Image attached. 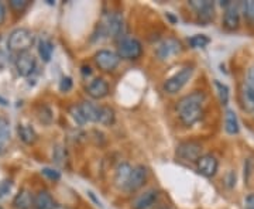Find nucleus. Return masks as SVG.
Returning <instances> with one entry per match:
<instances>
[{
	"label": "nucleus",
	"instance_id": "nucleus-14",
	"mask_svg": "<svg viewBox=\"0 0 254 209\" xmlns=\"http://www.w3.org/2000/svg\"><path fill=\"white\" fill-rule=\"evenodd\" d=\"M105 28H106V33L108 36L112 38H119L122 37L123 33V18L119 16L118 13H112L106 23H105Z\"/></svg>",
	"mask_w": 254,
	"mask_h": 209
},
{
	"label": "nucleus",
	"instance_id": "nucleus-22",
	"mask_svg": "<svg viewBox=\"0 0 254 209\" xmlns=\"http://www.w3.org/2000/svg\"><path fill=\"white\" fill-rule=\"evenodd\" d=\"M17 132L18 137H20V140L23 143H26V144H34L36 143L37 133L31 126H28V125H18Z\"/></svg>",
	"mask_w": 254,
	"mask_h": 209
},
{
	"label": "nucleus",
	"instance_id": "nucleus-13",
	"mask_svg": "<svg viewBox=\"0 0 254 209\" xmlns=\"http://www.w3.org/2000/svg\"><path fill=\"white\" fill-rule=\"evenodd\" d=\"M88 93L93 99H103L109 95V83L103 78H95L88 85Z\"/></svg>",
	"mask_w": 254,
	"mask_h": 209
},
{
	"label": "nucleus",
	"instance_id": "nucleus-29",
	"mask_svg": "<svg viewBox=\"0 0 254 209\" xmlns=\"http://www.w3.org/2000/svg\"><path fill=\"white\" fill-rule=\"evenodd\" d=\"M53 158L57 164H61L65 165V161L68 160V154H66V150L64 148L63 145H57L54 148V153H53Z\"/></svg>",
	"mask_w": 254,
	"mask_h": 209
},
{
	"label": "nucleus",
	"instance_id": "nucleus-32",
	"mask_svg": "<svg viewBox=\"0 0 254 209\" xmlns=\"http://www.w3.org/2000/svg\"><path fill=\"white\" fill-rule=\"evenodd\" d=\"M11 188H13V182L10 181V180H3V181H0V200L4 198V197L11 191Z\"/></svg>",
	"mask_w": 254,
	"mask_h": 209
},
{
	"label": "nucleus",
	"instance_id": "nucleus-8",
	"mask_svg": "<svg viewBox=\"0 0 254 209\" xmlns=\"http://www.w3.org/2000/svg\"><path fill=\"white\" fill-rule=\"evenodd\" d=\"M196 168H198V173L202 174L206 178L215 177L219 168L218 158L212 154L200 155L199 160L196 161Z\"/></svg>",
	"mask_w": 254,
	"mask_h": 209
},
{
	"label": "nucleus",
	"instance_id": "nucleus-16",
	"mask_svg": "<svg viewBox=\"0 0 254 209\" xmlns=\"http://www.w3.org/2000/svg\"><path fill=\"white\" fill-rule=\"evenodd\" d=\"M240 105L247 113H254V88L245 83L240 89Z\"/></svg>",
	"mask_w": 254,
	"mask_h": 209
},
{
	"label": "nucleus",
	"instance_id": "nucleus-34",
	"mask_svg": "<svg viewBox=\"0 0 254 209\" xmlns=\"http://www.w3.org/2000/svg\"><path fill=\"white\" fill-rule=\"evenodd\" d=\"M41 173H43V175H46L48 180H53V181H58L61 178L60 171H57L54 168H43Z\"/></svg>",
	"mask_w": 254,
	"mask_h": 209
},
{
	"label": "nucleus",
	"instance_id": "nucleus-37",
	"mask_svg": "<svg viewBox=\"0 0 254 209\" xmlns=\"http://www.w3.org/2000/svg\"><path fill=\"white\" fill-rule=\"evenodd\" d=\"M245 209H254V194H249L245 198Z\"/></svg>",
	"mask_w": 254,
	"mask_h": 209
},
{
	"label": "nucleus",
	"instance_id": "nucleus-17",
	"mask_svg": "<svg viewBox=\"0 0 254 209\" xmlns=\"http://www.w3.org/2000/svg\"><path fill=\"white\" fill-rule=\"evenodd\" d=\"M131 171H133V167L128 163L119 164L118 168H116V173H115V184H116L118 188H125L126 190Z\"/></svg>",
	"mask_w": 254,
	"mask_h": 209
},
{
	"label": "nucleus",
	"instance_id": "nucleus-5",
	"mask_svg": "<svg viewBox=\"0 0 254 209\" xmlns=\"http://www.w3.org/2000/svg\"><path fill=\"white\" fill-rule=\"evenodd\" d=\"M181 51L182 44L178 40H175V38H167V40L161 41L158 46L155 47V57L160 61H167V60H171L177 54H180Z\"/></svg>",
	"mask_w": 254,
	"mask_h": 209
},
{
	"label": "nucleus",
	"instance_id": "nucleus-2",
	"mask_svg": "<svg viewBox=\"0 0 254 209\" xmlns=\"http://www.w3.org/2000/svg\"><path fill=\"white\" fill-rule=\"evenodd\" d=\"M34 41H36V36L33 31H30L28 28H16L14 31L10 33L7 47L10 51L21 54V53H27L33 47Z\"/></svg>",
	"mask_w": 254,
	"mask_h": 209
},
{
	"label": "nucleus",
	"instance_id": "nucleus-28",
	"mask_svg": "<svg viewBox=\"0 0 254 209\" xmlns=\"http://www.w3.org/2000/svg\"><path fill=\"white\" fill-rule=\"evenodd\" d=\"M215 86H216V91H218L220 103L222 105H227V102H229V88H227V85L219 81H215Z\"/></svg>",
	"mask_w": 254,
	"mask_h": 209
},
{
	"label": "nucleus",
	"instance_id": "nucleus-15",
	"mask_svg": "<svg viewBox=\"0 0 254 209\" xmlns=\"http://www.w3.org/2000/svg\"><path fill=\"white\" fill-rule=\"evenodd\" d=\"M160 192L157 190H148L144 194H141L140 197H137L134 204H133V209H150L154 207V204L158 200Z\"/></svg>",
	"mask_w": 254,
	"mask_h": 209
},
{
	"label": "nucleus",
	"instance_id": "nucleus-26",
	"mask_svg": "<svg viewBox=\"0 0 254 209\" xmlns=\"http://www.w3.org/2000/svg\"><path fill=\"white\" fill-rule=\"evenodd\" d=\"M240 9L245 14V18L250 23V24H254V0H250V1H243L240 4Z\"/></svg>",
	"mask_w": 254,
	"mask_h": 209
},
{
	"label": "nucleus",
	"instance_id": "nucleus-25",
	"mask_svg": "<svg viewBox=\"0 0 254 209\" xmlns=\"http://www.w3.org/2000/svg\"><path fill=\"white\" fill-rule=\"evenodd\" d=\"M10 136V122L6 118H1L0 116V145H4L9 143Z\"/></svg>",
	"mask_w": 254,
	"mask_h": 209
},
{
	"label": "nucleus",
	"instance_id": "nucleus-18",
	"mask_svg": "<svg viewBox=\"0 0 254 209\" xmlns=\"http://www.w3.org/2000/svg\"><path fill=\"white\" fill-rule=\"evenodd\" d=\"M33 207L36 209H55V201L48 191L37 192Z\"/></svg>",
	"mask_w": 254,
	"mask_h": 209
},
{
	"label": "nucleus",
	"instance_id": "nucleus-10",
	"mask_svg": "<svg viewBox=\"0 0 254 209\" xmlns=\"http://www.w3.org/2000/svg\"><path fill=\"white\" fill-rule=\"evenodd\" d=\"M223 26L229 31H235L240 26V6L236 3H230L225 9L223 14Z\"/></svg>",
	"mask_w": 254,
	"mask_h": 209
},
{
	"label": "nucleus",
	"instance_id": "nucleus-38",
	"mask_svg": "<svg viewBox=\"0 0 254 209\" xmlns=\"http://www.w3.org/2000/svg\"><path fill=\"white\" fill-rule=\"evenodd\" d=\"M6 14H7V13H6V6L0 1V26L4 23V20H6Z\"/></svg>",
	"mask_w": 254,
	"mask_h": 209
},
{
	"label": "nucleus",
	"instance_id": "nucleus-19",
	"mask_svg": "<svg viewBox=\"0 0 254 209\" xmlns=\"http://www.w3.org/2000/svg\"><path fill=\"white\" fill-rule=\"evenodd\" d=\"M34 202V198L31 197V194L28 190H20L16 194L14 200H13V208L14 209H30Z\"/></svg>",
	"mask_w": 254,
	"mask_h": 209
},
{
	"label": "nucleus",
	"instance_id": "nucleus-9",
	"mask_svg": "<svg viewBox=\"0 0 254 209\" xmlns=\"http://www.w3.org/2000/svg\"><path fill=\"white\" fill-rule=\"evenodd\" d=\"M14 65H16V70H17V73L20 76H30L34 72L37 63L34 55L30 54L27 51V53H21V54L17 55Z\"/></svg>",
	"mask_w": 254,
	"mask_h": 209
},
{
	"label": "nucleus",
	"instance_id": "nucleus-24",
	"mask_svg": "<svg viewBox=\"0 0 254 209\" xmlns=\"http://www.w3.org/2000/svg\"><path fill=\"white\" fill-rule=\"evenodd\" d=\"M54 53V44L50 40H41L38 43V54L44 63H48Z\"/></svg>",
	"mask_w": 254,
	"mask_h": 209
},
{
	"label": "nucleus",
	"instance_id": "nucleus-21",
	"mask_svg": "<svg viewBox=\"0 0 254 209\" xmlns=\"http://www.w3.org/2000/svg\"><path fill=\"white\" fill-rule=\"evenodd\" d=\"M116 122V112L110 106H99L98 123L102 126H112Z\"/></svg>",
	"mask_w": 254,
	"mask_h": 209
},
{
	"label": "nucleus",
	"instance_id": "nucleus-4",
	"mask_svg": "<svg viewBox=\"0 0 254 209\" xmlns=\"http://www.w3.org/2000/svg\"><path fill=\"white\" fill-rule=\"evenodd\" d=\"M192 73H193V67L182 68L181 71H178L175 75H173L171 78H168L167 81L164 82V91L170 93V95L178 93L188 83Z\"/></svg>",
	"mask_w": 254,
	"mask_h": 209
},
{
	"label": "nucleus",
	"instance_id": "nucleus-40",
	"mask_svg": "<svg viewBox=\"0 0 254 209\" xmlns=\"http://www.w3.org/2000/svg\"><path fill=\"white\" fill-rule=\"evenodd\" d=\"M161 209H168V208H161Z\"/></svg>",
	"mask_w": 254,
	"mask_h": 209
},
{
	"label": "nucleus",
	"instance_id": "nucleus-35",
	"mask_svg": "<svg viewBox=\"0 0 254 209\" xmlns=\"http://www.w3.org/2000/svg\"><path fill=\"white\" fill-rule=\"evenodd\" d=\"M71 88H72V79L69 76H64L61 82H60V89H61V92L71 91Z\"/></svg>",
	"mask_w": 254,
	"mask_h": 209
},
{
	"label": "nucleus",
	"instance_id": "nucleus-23",
	"mask_svg": "<svg viewBox=\"0 0 254 209\" xmlns=\"http://www.w3.org/2000/svg\"><path fill=\"white\" fill-rule=\"evenodd\" d=\"M225 130L229 135H237L239 130H240L236 113L232 109L226 110V115H225Z\"/></svg>",
	"mask_w": 254,
	"mask_h": 209
},
{
	"label": "nucleus",
	"instance_id": "nucleus-6",
	"mask_svg": "<svg viewBox=\"0 0 254 209\" xmlns=\"http://www.w3.org/2000/svg\"><path fill=\"white\" fill-rule=\"evenodd\" d=\"M95 63L99 67V70L105 72H110L113 70H116V67L120 63V57L118 53L110 51V50H99L95 54Z\"/></svg>",
	"mask_w": 254,
	"mask_h": 209
},
{
	"label": "nucleus",
	"instance_id": "nucleus-1",
	"mask_svg": "<svg viewBox=\"0 0 254 209\" xmlns=\"http://www.w3.org/2000/svg\"><path fill=\"white\" fill-rule=\"evenodd\" d=\"M203 102H205V95L200 91L192 92L178 100L177 112L184 126L190 128L193 126L196 122H199L203 113Z\"/></svg>",
	"mask_w": 254,
	"mask_h": 209
},
{
	"label": "nucleus",
	"instance_id": "nucleus-12",
	"mask_svg": "<svg viewBox=\"0 0 254 209\" xmlns=\"http://www.w3.org/2000/svg\"><path fill=\"white\" fill-rule=\"evenodd\" d=\"M147 181V168L144 165H136L133 167V171L130 175V180L127 182L126 190L128 192L137 191L138 188H141Z\"/></svg>",
	"mask_w": 254,
	"mask_h": 209
},
{
	"label": "nucleus",
	"instance_id": "nucleus-7",
	"mask_svg": "<svg viewBox=\"0 0 254 209\" xmlns=\"http://www.w3.org/2000/svg\"><path fill=\"white\" fill-rule=\"evenodd\" d=\"M202 155V145L198 141H184L177 147V157L185 161H198Z\"/></svg>",
	"mask_w": 254,
	"mask_h": 209
},
{
	"label": "nucleus",
	"instance_id": "nucleus-30",
	"mask_svg": "<svg viewBox=\"0 0 254 209\" xmlns=\"http://www.w3.org/2000/svg\"><path fill=\"white\" fill-rule=\"evenodd\" d=\"M69 115L72 116L73 120L76 122V125H79V126H83V125H86V123H88V122H86V119L83 118V115H82V112L78 105H73L72 108L69 109Z\"/></svg>",
	"mask_w": 254,
	"mask_h": 209
},
{
	"label": "nucleus",
	"instance_id": "nucleus-36",
	"mask_svg": "<svg viewBox=\"0 0 254 209\" xmlns=\"http://www.w3.org/2000/svg\"><path fill=\"white\" fill-rule=\"evenodd\" d=\"M246 83L254 88V65H252V67L247 70V82H246Z\"/></svg>",
	"mask_w": 254,
	"mask_h": 209
},
{
	"label": "nucleus",
	"instance_id": "nucleus-27",
	"mask_svg": "<svg viewBox=\"0 0 254 209\" xmlns=\"http://www.w3.org/2000/svg\"><path fill=\"white\" fill-rule=\"evenodd\" d=\"M209 43H210V38L205 34H196L190 38V46L192 48H203L208 46Z\"/></svg>",
	"mask_w": 254,
	"mask_h": 209
},
{
	"label": "nucleus",
	"instance_id": "nucleus-20",
	"mask_svg": "<svg viewBox=\"0 0 254 209\" xmlns=\"http://www.w3.org/2000/svg\"><path fill=\"white\" fill-rule=\"evenodd\" d=\"M79 109H81L83 118L86 119V122H91V123H98V116H99V106L93 105L92 102H82L78 105Z\"/></svg>",
	"mask_w": 254,
	"mask_h": 209
},
{
	"label": "nucleus",
	"instance_id": "nucleus-39",
	"mask_svg": "<svg viewBox=\"0 0 254 209\" xmlns=\"http://www.w3.org/2000/svg\"><path fill=\"white\" fill-rule=\"evenodd\" d=\"M82 72L83 73H88V75H91V68L89 67H82Z\"/></svg>",
	"mask_w": 254,
	"mask_h": 209
},
{
	"label": "nucleus",
	"instance_id": "nucleus-31",
	"mask_svg": "<svg viewBox=\"0 0 254 209\" xmlns=\"http://www.w3.org/2000/svg\"><path fill=\"white\" fill-rule=\"evenodd\" d=\"M254 163L252 158H247L245 163V181L247 182V185H250L252 184V175L254 174Z\"/></svg>",
	"mask_w": 254,
	"mask_h": 209
},
{
	"label": "nucleus",
	"instance_id": "nucleus-41",
	"mask_svg": "<svg viewBox=\"0 0 254 209\" xmlns=\"http://www.w3.org/2000/svg\"><path fill=\"white\" fill-rule=\"evenodd\" d=\"M0 209H3V208H1V207H0Z\"/></svg>",
	"mask_w": 254,
	"mask_h": 209
},
{
	"label": "nucleus",
	"instance_id": "nucleus-11",
	"mask_svg": "<svg viewBox=\"0 0 254 209\" xmlns=\"http://www.w3.org/2000/svg\"><path fill=\"white\" fill-rule=\"evenodd\" d=\"M190 6L198 13L202 23H208V21H210L213 18V11H215L213 1H209V0H202V1L192 0V1H190Z\"/></svg>",
	"mask_w": 254,
	"mask_h": 209
},
{
	"label": "nucleus",
	"instance_id": "nucleus-3",
	"mask_svg": "<svg viewBox=\"0 0 254 209\" xmlns=\"http://www.w3.org/2000/svg\"><path fill=\"white\" fill-rule=\"evenodd\" d=\"M143 54V46L141 43L133 38V37H125L119 41L118 44V55L122 60L133 61L140 58Z\"/></svg>",
	"mask_w": 254,
	"mask_h": 209
},
{
	"label": "nucleus",
	"instance_id": "nucleus-33",
	"mask_svg": "<svg viewBox=\"0 0 254 209\" xmlns=\"http://www.w3.org/2000/svg\"><path fill=\"white\" fill-rule=\"evenodd\" d=\"M10 7L16 11H23L30 4L28 0H10Z\"/></svg>",
	"mask_w": 254,
	"mask_h": 209
}]
</instances>
